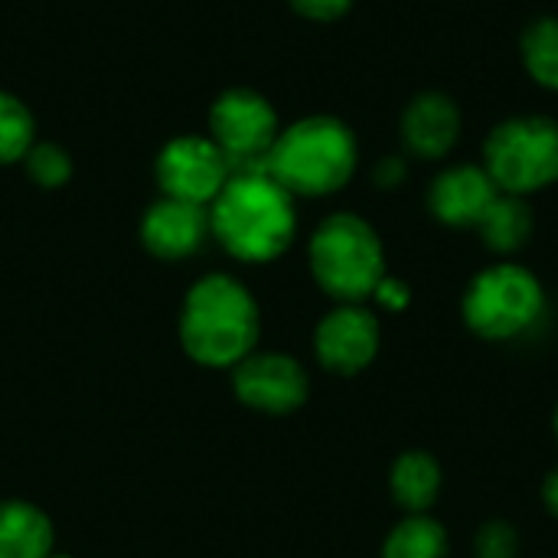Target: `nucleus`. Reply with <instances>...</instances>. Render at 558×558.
<instances>
[{
	"instance_id": "obj_17",
	"label": "nucleus",
	"mask_w": 558,
	"mask_h": 558,
	"mask_svg": "<svg viewBox=\"0 0 558 558\" xmlns=\"http://www.w3.org/2000/svg\"><path fill=\"white\" fill-rule=\"evenodd\" d=\"M383 558H448V533L428 513H409L389 533Z\"/></svg>"
},
{
	"instance_id": "obj_15",
	"label": "nucleus",
	"mask_w": 558,
	"mask_h": 558,
	"mask_svg": "<svg viewBox=\"0 0 558 558\" xmlns=\"http://www.w3.org/2000/svg\"><path fill=\"white\" fill-rule=\"evenodd\" d=\"M389 487L396 504L405 513H428L441 494V468L425 451H405L389 474Z\"/></svg>"
},
{
	"instance_id": "obj_1",
	"label": "nucleus",
	"mask_w": 558,
	"mask_h": 558,
	"mask_svg": "<svg viewBox=\"0 0 558 558\" xmlns=\"http://www.w3.org/2000/svg\"><path fill=\"white\" fill-rule=\"evenodd\" d=\"M298 229L294 196L265 170L232 173L209 203V232L242 262L278 258Z\"/></svg>"
},
{
	"instance_id": "obj_10",
	"label": "nucleus",
	"mask_w": 558,
	"mask_h": 558,
	"mask_svg": "<svg viewBox=\"0 0 558 558\" xmlns=\"http://www.w3.org/2000/svg\"><path fill=\"white\" fill-rule=\"evenodd\" d=\"M314 350L330 373L353 376L379 353V320L363 304H340L320 320Z\"/></svg>"
},
{
	"instance_id": "obj_22",
	"label": "nucleus",
	"mask_w": 558,
	"mask_h": 558,
	"mask_svg": "<svg viewBox=\"0 0 558 558\" xmlns=\"http://www.w3.org/2000/svg\"><path fill=\"white\" fill-rule=\"evenodd\" d=\"M288 3H291L301 16L327 23V20L343 16V13L350 10V3H353V0H288Z\"/></svg>"
},
{
	"instance_id": "obj_8",
	"label": "nucleus",
	"mask_w": 558,
	"mask_h": 558,
	"mask_svg": "<svg viewBox=\"0 0 558 558\" xmlns=\"http://www.w3.org/2000/svg\"><path fill=\"white\" fill-rule=\"evenodd\" d=\"M229 177L232 167L209 134L173 137L157 154V183L170 199L209 206L219 196V190L229 183Z\"/></svg>"
},
{
	"instance_id": "obj_3",
	"label": "nucleus",
	"mask_w": 558,
	"mask_h": 558,
	"mask_svg": "<svg viewBox=\"0 0 558 558\" xmlns=\"http://www.w3.org/2000/svg\"><path fill=\"white\" fill-rule=\"evenodd\" d=\"M353 170L356 137L343 121L327 114L301 118L284 128L265 160V173H271L291 196L337 193Z\"/></svg>"
},
{
	"instance_id": "obj_25",
	"label": "nucleus",
	"mask_w": 558,
	"mask_h": 558,
	"mask_svg": "<svg viewBox=\"0 0 558 558\" xmlns=\"http://www.w3.org/2000/svg\"><path fill=\"white\" fill-rule=\"evenodd\" d=\"M543 500H546V507H549V513L558 517V468L546 477V484H543Z\"/></svg>"
},
{
	"instance_id": "obj_20",
	"label": "nucleus",
	"mask_w": 558,
	"mask_h": 558,
	"mask_svg": "<svg viewBox=\"0 0 558 558\" xmlns=\"http://www.w3.org/2000/svg\"><path fill=\"white\" fill-rule=\"evenodd\" d=\"M23 167L29 173V180L43 190H56V186H65L69 177H72V157L65 147L59 144H33L29 154L23 157Z\"/></svg>"
},
{
	"instance_id": "obj_26",
	"label": "nucleus",
	"mask_w": 558,
	"mask_h": 558,
	"mask_svg": "<svg viewBox=\"0 0 558 558\" xmlns=\"http://www.w3.org/2000/svg\"><path fill=\"white\" fill-rule=\"evenodd\" d=\"M556 438H558V409H556Z\"/></svg>"
},
{
	"instance_id": "obj_7",
	"label": "nucleus",
	"mask_w": 558,
	"mask_h": 558,
	"mask_svg": "<svg viewBox=\"0 0 558 558\" xmlns=\"http://www.w3.org/2000/svg\"><path fill=\"white\" fill-rule=\"evenodd\" d=\"M281 134L271 101L252 88H229L209 108V137L226 154L232 173L265 170Z\"/></svg>"
},
{
	"instance_id": "obj_16",
	"label": "nucleus",
	"mask_w": 558,
	"mask_h": 558,
	"mask_svg": "<svg viewBox=\"0 0 558 558\" xmlns=\"http://www.w3.org/2000/svg\"><path fill=\"white\" fill-rule=\"evenodd\" d=\"M477 232L500 255L520 252L526 245L530 232H533V213H530L523 196L500 193L494 199V206L484 213V219L477 222Z\"/></svg>"
},
{
	"instance_id": "obj_4",
	"label": "nucleus",
	"mask_w": 558,
	"mask_h": 558,
	"mask_svg": "<svg viewBox=\"0 0 558 558\" xmlns=\"http://www.w3.org/2000/svg\"><path fill=\"white\" fill-rule=\"evenodd\" d=\"M311 271L340 304H363L386 278V255L376 229L353 216H327L311 239Z\"/></svg>"
},
{
	"instance_id": "obj_27",
	"label": "nucleus",
	"mask_w": 558,
	"mask_h": 558,
	"mask_svg": "<svg viewBox=\"0 0 558 558\" xmlns=\"http://www.w3.org/2000/svg\"><path fill=\"white\" fill-rule=\"evenodd\" d=\"M49 558H69V556H49Z\"/></svg>"
},
{
	"instance_id": "obj_14",
	"label": "nucleus",
	"mask_w": 558,
	"mask_h": 558,
	"mask_svg": "<svg viewBox=\"0 0 558 558\" xmlns=\"http://www.w3.org/2000/svg\"><path fill=\"white\" fill-rule=\"evenodd\" d=\"M52 523L23 500H0V558H49Z\"/></svg>"
},
{
	"instance_id": "obj_18",
	"label": "nucleus",
	"mask_w": 558,
	"mask_h": 558,
	"mask_svg": "<svg viewBox=\"0 0 558 558\" xmlns=\"http://www.w3.org/2000/svg\"><path fill=\"white\" fill-rule=\"evenodd\" d=\"M36 144V121L26 101L0 92V163H23Z\"/></svg>"
},
{
	"instance_id": "obj_19",
	"label": "nucleus",
	"mask_w": 558,
	"mask_h": 558,
	"mask_svg": "<svg viewBox=\"0 0 558 558\" xmlns=\"http://www.w3.org/2000/svg\"><path fill=\"white\" fill-rule=\"evenodd\" d=\"M523 62L530 75L558 92V20H536L523 36Z\"/></svg>"
},
{
	"instance_id": "obj_5",
	"label": "nucleus",
	"mask_w": 558,
	"mask_h": 558,
	"mask_svg": "<svg viewBox=\"0 0 558 558\" xmlns=\"http://www.w3.org/2000/svg\"><path fill=\"white\" fill-rule=\"evenodd\" d=\"M484 170L500 193L526 196L558 180V121L533 114L497 124L484 144Z\"/></svg>"
},
{
	"instance_id": "obj_21",
	"label": "nucleus",
	"mask_w": 558,
	"mask_h": 558,
	"mask_svg": "<svg viewBox=\"0 0 558 558\" xmlns=\"http://www.w3.org/2000/svg\"><path fill=\"white\" fill-rule=\"evenodd\" d=\"M474 549H477V558H517L520 553V536L510 523H487L481 526L477 539H474Z\"/></svg>"
},
{
	"instance_id": "obj_23",
	"label": "nucleus",
	"mask_w": 558,
	"mask_h": 558,
	"mask_svg": "<svg viewBox=\"0 0 558 558\" xmlns=\"http://www.w3.org/2000/svg\"><path fill=\"white\" fill-rule=\"evenodd\" d=\"M373 298H376L386 311H405L412 294H409V284H402L399 278H389V275H386V278L379 281V288L373 291Z\"/></svg>"
},
{
	"instance_id": "obj_13",
	"label": "nucleus",
	"mask_w": 558,
	"mask_h": 558,
	"mask_svg": "<svg viewBox=\"0 0 558 558\" xmlns=\"http://www.w3.org/2000/svg\"><path fill=\"white\" fill-rule=\"evenodd\" d=\"M461 134V111L448 95L425 92L402 114V141L418 157H445Z\"/></svg>"
},
{
	"instance_id": "obj_2",
	"label": "nucleus",
	"mask_w": 558,
	"mask_h": 558,
	"mask_svg": "<svg viewBox=\"0 0 558 558\" xmlns=\"http://www.w3.org/2000/svg\"><path fill=\"white\" fill-rule=\"evenodd\" d=\"M258 304L248 288L229 275L199 278L180 314L183 350L203 366H235L258 343Z\"/></svg>"
},
{
	"instance_id": "obj_9",
	"label": "nucleus",
	"mask_w": 558,
	"mask_h": 558,
	"mask_svg": "<svg viewBox=\"0 0 558 558\" xmlns=\"http://www.w3.org/2000/svg\"><path fill=\"white\" fill-rule=\"evenodd\" d=\"M307 373L284 353H248L235 369V396L258 412L284 415L307 402Z\"/></svg>"
},
{
	"instance_id": "obj_6",
	"label": "nucleus",
	"mask_w": 558,
	"mask_h": 558,
	"mask_svg": "<svg viewBox=\"0 0 558 558\" xmlns=\"http://www.w3.org/2000/svg\"><path fill=\"white\" fill-rule=\"evenodd\" d=\"M543 311V284L510 262L481 271L464 294V320L484 340H517L539 324Z\"/></svg>"
},
{
	"instance_id": "obj_11",
	"label": "nucleus",
	"mask_w": 558,
	"mask_h": 558,
	"mask_svg": "<svg viewBox=\"0 0 558 558\" xmlns=\"http://www.w3.org/2000/svg\"><path fill=\"white\" fill-rule=\"evenodd\" d=\"M209 235V213L206 206L183 203V199H157L141 222V239L150 255L157 258H186L199 252Z\"/></svg>"
},
{
	"instance_id": "obj_24",
	"label": "nucleus",
	"mask_w": 558,
	"mask_h": 558,
	"mask_svg": "<svg viewBox=\"0 0 558 558\" xmlns=\"http://www.w3.org/2000/svg\"><path fill=\"white\" fill-rule=\"evenodd\" d=\"M402 177H405V167H402L399 160H386V163L376 170V180H379V183H386V186L399 183Z\"/></svg>"
},
{
	"instance_id": "obj_12",
	"label": "nucleus",
	"mask_w": 558,
	"mask_h": 558,
	"mask_svg": "<svg viewBox=\"0 0 558 558\" xmlns=\"http://www.w3.org/2000/svg\"><path fill=\"white\" fill-rule=\"evenodd\" d=\"M500 196L497 183L490 180V173L484 167L464 163V167H451L445 170L428 193V206L432 213L445 222V226H458V229H477V222L484 219V213L494 206V199Z\"/></svg>"
}]
</instances>
